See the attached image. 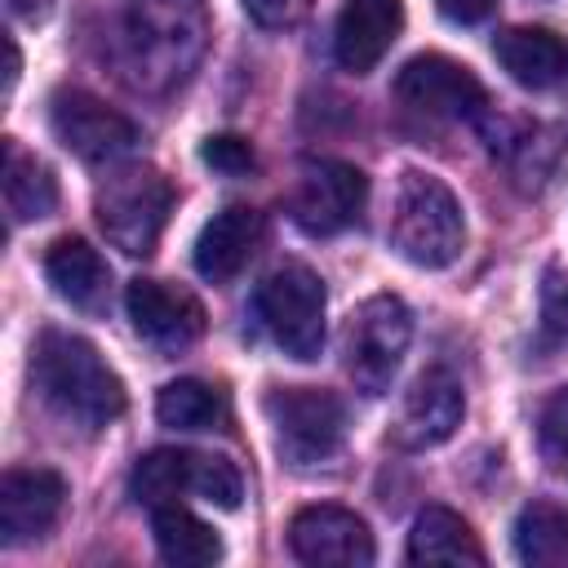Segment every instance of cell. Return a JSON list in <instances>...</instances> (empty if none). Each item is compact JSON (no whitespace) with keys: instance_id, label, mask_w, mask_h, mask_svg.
Wrapping results in <instances>:
<instances>
[{"instance_id":"cell-13","label":"cell","mask_w":568,"mask_h":568,"mask_svg":"<svg viewBox=\"0 0 568 568\" xmlns=\"http://www.w3.org/2000/svg\"><path fill=\"white\" fill-rule=\"evenodd\" d=\"M67 506V479L44 466H13L0 479V541L22 546L44 537Z\"/></svg>"},{"instance_id":"cell-24","label":"cell","mask_w":568,"mask_h":568,"mask_svg":"<svg viewBox=\"0 0 568 568\" xmlns=\"http://www.w3.org/2000/svg\"><path fill=\"white\" fill-rule=\"evenodd\" d=\"M537 444H541V457L550 462V470L568 475V386L555 390V395L541 404V417H537Z\"/></svg>"},{"instance_id":"cell-2","label":"cell","mask_w":568,"mask_h":568,"mask_svg":"<svg viewBox=\"0 0 568 568\" xmlns=\"http://www.w3.org/2000/svg\"><path fill=\"white\" fill-rule=\"evenodd\" d=\"M390 248L422 271H444L462 257L466 217L457 195L435 173H422V169L399 173L395 204H390Z\"/></svg>"},{"instance_id":"cell-10","label":"cell","mask_w":568,"mask_h":568,"mask_svg":"<svg viewBox=\"0 0 568 568\" xmlns=\"http://www.w3.org/2000/svg\"><path fill=\"white\" fill-rule=\"evenodd\" d=\"M49 129L84 164H111L138 142V124L84 89H58L49 98Z\"/></svg>"},{"instance_id":"cell-22","label":"cell","mask_w":568,"mask_h":568,"mask_svg":"<svg viewBox=\"0 0 568 568\" xmlns=\"http://www.w3.org/2000/svg\"><path fill=\"white\" fill-rule=\"evenodd\" d=\"M515 555L532 568L568 564V510L555 501H528L515 519Z\"/></svg>"},{"instance_id":"cell-11","label":"cell","mask_w":568,"mask_h":568,"mask_svg":"<svg viewBox=\"0 0 568 568\" xmlns=\"http://www.w3.org/2000/svg\"><path fill=\"white\" fill-rule=\"evenodd\" d=\"M288 550L311 568H368L377 559L368 524L346 506H302L288 519Z\"/></svg>"},{"instance_id":"cell-16","label":"cell","mask_w":568,"mask_h":568,"mask_svg":"<svg viewBox=\"0 0 568 568\" xmlns=\"http://www.w3.org/2000/svg\"><path fill=\"white\" fill-rule=\"evenodd\" d=\"M262 235H266V222H262L257 209H248V204H226L222 213H213V217L200 226L191 262H195V271H200L209 284H226V280H235V275L253 262V253L262 248Z\"/></svg>"},{"instance_id":"cell-23","label":"cell","mask_w":568,"mask_h":568,"mask_svg":"<svg viewBox=\"0 0 568 568\" xmlns=\"http://www.w3.org/2000/svg\"><path fill=\"white\" fill-rule=\"evenodd\" d=\"M155 417L160 426H173V430H217L226 422V399L195 377H178L160 390Z\"/></svg>"},{"instance_id":"cell-21","label":"cell","mask_w":568,"mask_h":568,"mask_svg":"<svg viewBox=\"0 0 568 568\" xmlns=\"http://www.w3.org/2000/svg\"><path fill=\"white\" fill-rule=\"evenodd\" d=\"M484 546L470 524L448 506H426L408 532V564H484Z\"/></svg>"},{"instance_id":"cell-1","label":"cell","mask_w":568,"mask_h":568,"mask_svg":"<svg viewBox=\"0 0 568 568\" xmlns=\"http://www.w3.org/2000/svg\"><path fill=\"white\" fill-rule=\"evenodd\" d=\"M31 390L67 422L102 430L124 413V382L102 351L67 328H44L31 346Z\"/></svg>"},{"instance_id":"cell-14","label":"cell","mask_w":568,"mask_h":568,"mask_svg":"<svg viewBox=\"0 0 568 568\" xmlns=\"http://www.w3.org/2000/svg\"><path fill=\"white\" fill-rule=\"evenodd\" d=\"M462 413H466L462 382L448 368H426L408 386L390 435H395L399 448H435V444H444L462 426Z\"/></svg>"},{"instance_id":"cell-25","label":"cell","mask_w":568,"mask_h":568,"mask_svg":"<svg viewBox=\"0 0 568 568\" xmlns=\"http://www.w3.org/2000/svg\"><path fill=\"white\" fill-rule=\"evenodd\" d=\"M200 160H204L209 169L226 173V178H240V173H248V169L257 164L248 138H240V133H217V138H209V142L200 146Z\"/></svg>"},{"instance_id":"cell-6","label":"cell","mask_w":568,"mask_h":568,"mask_svg":"<svg viewBox=\"0 0 568 568\" xmlns=\"http://www.w3.org/2000/svg\"><path fill=\"white\" fill-rule=\"evenodd\" d=\"M324 280L302 266V262H284L275 266L262 284H257V320L266 324L271 342L288 355V359H320L324 351Z\"/></svg>"},{"instance_id":"cell-20","label":"cell","mask_w":568,"mask_h":568,"mask_svg":"<svg viewBox=\"0 0 568 568\" xmlns=\"http://www.w3.org/2000/svg\"><path fill=\"white\" fill-rule=\"evenodd\" d=\"M151 532H155V550H160L164 564L204 568V564L222 559V537L200 515H191L182 501L151 506Z\"/></svg>"},{"instance_id":"cell-29","label":"cell","mask_w":568,"mask_h":568,"mask_svg":"<svg viewBox=\"0 0 568 568\" xmlns=\"http://www.w3.org/2000/svg\"><path fill=\"white\" fill-rule=\"evenodd\" d=\"M49 4H53V0H9V13H13V18L36 22V18H44V13H49Z\"/></svg>"},{"instance_id":"cell-30","label":"cell","mask_w":568,"mask_h":568,"mask_svg":"<svg viewBox=\"0 0 568 568\" xmlns=\"http://www.w3.org/2000/svg\"><path fill=\"white\" fill-rule=\"evenodd\" d=\"M4 53H9V71H4V93L18 84V67H22V58H18V44L13 40H4Z\"/></svg>"},{"instance_id":"cell-5","label":"cell","mask_w":568,"mask_h":568,"mask_svg":"<svg viewBox=\"0 0 568 568\" xmlns=\"http://www.w3.org/2000/svg\"><path fill=\"white\" fill-rule=\"evenodd\" d=\"M129 488L142 506H164L182 497H200L217 510H235L244 497V479L226 457L191 453V448H151L138 457Z\"/></svg>"},{"instance_id":"cell-4","label":"cell","mask_w":568,"mask_h":568,"mask_svg":"<svg viewBox=\"0 0 568 568\" xmlns=\"http://www.w3.org/2000/svg\"><path fill=\"white\" fill-rule=\"evenodd\" d=\"M266 422L275 435V453L284 466L306 470L328 457H337L346 439V404L324 390V386H271L266 399Z\"/></svg>"},{"instance_id":"cell-17","label":"cell","mask_w":568,"mask_h":568,"mask_svg":"<svg viewBox=\"0 0 568 568\" xmlns=\"http://www.w3.org/2000/svg\"><path fill=\"white\" fill-rule=\"evenodd\" d=\"M493 53L524 89H555L568 80V40L546 27H506L493 40Z\"/></svg>"},{"instance_id":"cell-19","label":"cell","mask_w":568,"mask_h":568,"mask_svg":"<svg viewBox=\"0 0 568 568\" xmlns=\"http://www.w3.org/2000/svg\"><path fill=\"white\" fill-rule=\"evenodd\" d=\"M4 209L9 222H40L58 209V178L44 160L18 146V138H4Z\"/></svg>"},{"instance_id":"cell-12","label":"cell","mask_w":568,"mask_h":568,"mask_svg":"<svg viewBox=\"0 0 568 568\" xmlns=\"http://www.w3.org/2000/svg\"><path fill=\"white\" fill-rule=\"evenodd\" d=\"M124 306H129V320L138 328L142 342H151L155 351H186L191 342L204 337V306L195 293L178 288V284H164V280H133L129 293H124Z\"/></svg>"},{"instance_id":"cell-28","label":"cell","mask_w":568,"mask_h":568,"mask_svg":"<svg viewBox=\"0 0 568 568\" xmlns=\"http://www.w3.org/2000/svg\"><path fill=\"white\" fill-rule=\"evenodd\" d=\"M493 4H497V0H435V9H439L448 22H457V27L484 22V18L493 13Z\"/></svg>"},{"instance_id":"cell-26","label":"cell","mask_w":568,"mask_h":568,"mask_svg":"<svg viewBox=\"0 0 568 568\" xmlns=\"http://www.w3.org/2000/svg\"><path fill=\"white\" fill-rule=\"evenodd\" d=\"M541 328L559 342H568V271L550 266L541 280Z\"/></svg>"},{"instance_id":"cell-3","label":"cell","mask_w":568,"mask_h":568,"mask_svg":"<svg viewBox=\"0 0 568 568\" xmlns=\"http://www.w3.org/2000/svg\"><path fill=\"white\" fill-rule=\"evenodd\" d=\"M93 213L120 253L151 257L173 213V182L155 164H120L98 182Z\"/></svg>"},{"instance_id":"cell-8","label":"cell","mask_w":568,"mask_h":568,"mask_svg":"<svg viewBox=\"0 0 568 568\" xmlns=\"http://www.w3.org/2000/svg\"><path fill=\"white\" fill-rule=\"evenodd\" d=\"M368 178L346 160H306L288 191V217L306 235H337L359 222Z\"/></svg>"},{"instance_id":"cell-18","label":"cell","mask_w":568,"mask_h":568,"mask_svg":"<svg viewBox=\"0 0 568 568\" xmlns=\"http://www.w3.org/2000/svg\"><path fill=\"white\" fill-rule=\"evenodd\" d=\"M44 275L53 284V293L80 311H98L106 302V288H111V266L80 235H62L44 248Z\"/></svg>"},{"instance_id":"cell-15","label":"cell","mask_w":568,"mask_h":568,"mask_svg":"<svg viewBox=\"0 0 568 568\" xmlns=\"http://www.w3.org/2000/svg\"><path fill=\"white\" fill-rule=\"evenodd\" d=\"M404 31V0H346L333 27V58L351 75H368Z\"/></svg>"},{"instance_id":"cell-7","label":"cell","mask_w":568,"mask_h":568,"mask_svg":"<svg viewBox=\"0 0 568 568\" xmlns=\"http://www.w3.org/2000/svg\"><path fill=\"white\" fill-rule=\"evenodd\" d=\"M408 337H413V315H408L404 297H395V293L364 297L346 320V346H342L355 390L386 395L404 364Z\"/></svg>"},{"instance_id":"cell-27","label":"cell","mask_w":568,"mask_h":568,"mask_svg":"<svg viewBox=\"0 0 568 568\" xmlns=\"http://www.w3.org/2000/svg\"><path fill=\"white\" fill-rule=\"evenodd\" d=\"M240 4L266 31H288V27H297L315 9V0H240Z\"/></svg>"},{"instance_id":"cell-9","label":"cell","mask_w":568,"mask_h":568,"mask_svg":"<svg viewBox=\"0 0 568 568\" xmlns=\"http://www.w3.org/2000/svg\"><path fill=\"white\" fill-rule=\"evenodd\" d=\"M395 98L408 111L435 115V120H475L488 106V89L479 75L448 58V53H417L395 75Z\"/></svg>"}]
</instances>
